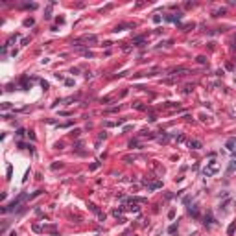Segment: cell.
<instances>
[{
  "instance_id": "1",
  "label": "cell",
  "mask_w": 236,
  "mask_h": 236,
  "mask_svg": "<svg viewBox=\"0 0 236 236\" xmlns=\"http://www.w3.org/2000/svg\"><path fill=\"white\" fill-rule=\"evenodd\" d=\"M96 41H98V37H96V35H83L81 39H76V41L72 42V44H74V46H83L81 42H96Z\"/></svg>"
},
{
  "instance_id": "2",
  "label": "cell",
  "mask_w": 236,
  "mask_h": 236,
  "mask_svg": "<svg viewBox=\"0 0 236 236\" xmlns=\"http://www.w3.org/2000/svg\"><path fill=\"white\" fill-rule=\"evenodd\" d=\"M188 146H190L192 149H201V148H203V144H201L199 140H190V142H188Z\"/></svg>"
},
{
  "instance_id": "3",
  "label": "cell",
  "mask_w": 236,
  "mask_h": 236,
  "mask_svg": "<svg viewBox=\"0 0 236 236\" xmlns=\"http://www.w3.org/2000/svg\"><path fill=\"white\" fill-rule=\"evenodd\" d=\"M234 146H236V138H229V140H227V149L234 151Z\"/></svg>"
},
{
  "instance_id": "4",
  "label": "cell",
  "mask_w": 236,
  "mask_h": 236,
  "mask_svg": "<svg viewBox=\"0 0 236 236\" xmlns=\"http://www.w3.org/2000/svg\"><path fill=\"white\" fill-rule=\"evenodd\" d=\"M190 214H192L194 218H197V216H199V214H197V207H196V205H194V207H190Z\"/></svg>"
},
{
  "instance_id": "5",
  "label": "cell",
  "mask_w": 236,
  "mask_h": 236,
  "mask_svg": "<svg viewBox=\"0 0 236 236\" xmlns=\"http://www.w3.org/2000/svg\"><path fill=\"white\" fill-rule=\"evenodd\" d=\"M125 28H131V24H120V26L114 28V31H122V30H125Z\"/></svg>"
},
{
  "instance_id": "6",
  "label": "cell",
  "mask_w": 236,
  "mask_h": 236,
  "mask_svg": "<svg viewBox=\"0 0 236 236\" xmlns=\"http://www.w3.org/2000/svg\"><path fill=\"white\" fill-rule=\"evenodd\" d=\"M138 146H140V142H138L137 138H133V140L129 142V148H131V149H133V148H138Z\"/></svg>"
},
{
  "instance_id": "7",
  "label": "cell",
  "mask_w": 236,
  "mask_h": 236,
  "mask_svg": "<svg viewBox=\"0 0 236 236\" xmlns=\"http://www.w3.org/2000/svg\"><path fill=\"white\" fill-rule=\"evenodd\" d=\"M81 54H83L85 57H94V54H92L91 50H81Z\"/></svg>"
},
{
  "instance_id": "8",
  "label": "cell",
  "mask_w": 236,
  "mask_h": 236,
  "mask_svg": "<svg viewBox=\"0 0 236 236\" xmlns=\"http://www.w3.org/2000/svg\"><path fill=\"white\" fill-rule=\"evenodd\" d=\"M223 13H225V9L221 8V9H216V11H214V13H212V17H220V15H223Z\"/></svg>"
},
{
  "instance_id": "9",
  "label": "cell",
  "mask_w": 236,
  "mask_h": 236,
  "mask_svg": "<svg viewBox=\"0 0 236 236\" xmlns=\"http://www.w3.org/2000/svg\"><path fill=\"white\" fill-rule=\"evenodd\" d=\"M234 170H236V159H234V161L231 162V166H229V174H232Z\"/></svg>"
},
{
  "instance_id": "10",
  "label": "cell",
  "mask_w": 236,
  "mask_h": 236,
  "mask_svg": "<svg viewBox=\"0 0 236 236\" xmlns=\"http://www.w3.org/2000/svg\"><path fill=\"white\" fill-rule=\"evenodd\" d=\"M161 186H162L161 183H151L149 184V190H155V188H161Z\"/></svg>"
},
{
  "instance_id": "11",
  "label": "cell",
  "mask_w": 236,
  "mask_h": 236,
  "mask_svg": "<svg viewBox=\"0 0 236 236\" xmlns=\"http://www.w3.org/2000/svg\"><path fill=\"white\" fill-rule=\"evenodd\" d=\"M234 229H236V223H231V225H229V229H227V232H229V234H232V232H234Z\"/></svg>"
},
{
  "instance_id": "12",
  "label": "cell",
  "mask_w": 236,
  "mask_h": 236,
  "mask_svg": "<svg viewBox=\"0 0 236 236\" xmlns=\"http://www.w3.org/2000/svg\"><path fill=\"white\" fill-rule=\"evenodd\" d=\"M197 63H201V65H205V63H207L205 55H199V57H197Z\"/></svg>"
},
{
  "instance_id": "13",
  "label": "cell",
  "mask_w": 236,
  "mask_h": 236,
  "mask_svg": "<svg viewBox=\"0 0 236 236\" xmlns=\"http://www.w3.org/2000/svg\"><path fill=\"white\" fill-rule=\"evenodd\" d=\"M135 109H138V111H144V109H146V107H144L142 103H135Z\"/></svg>"
},
{
  "instance_id": "14",
  "label": "cell",
  "mask_w": 236,
  "mask_h": 236,
  "mask_svg": "<svg viewBox=\"0 0 236 236\" xmlns=\"http://www.w3.org/2000/svg\"><path fill=\"white\" fill-rule=\"evenodd\" d=\"M31 24H33V18H26L24 20V26H31Z\"/></svg>"
},
{
  "instance_id": "15",
  "label": "cell",
  "mask_w": 236,
  "mask_h": 236,
  "mask_svg": "<svg viewBox=\"0 0 236 236\" xmlns=\"http://www.w3.org/2000/svg\"><path fill=\"white\" fill-rule=\"evenodd\" d=\"M192 28H194V24H186V26H183V30H184V31H190Z\"/></svg>"
},
{
  "instance_id": "16",
  "label": "cell",
  "mask_w": 236,
  "mask_h": 236,
  "mask_svg": "<svg viewBox=\"0 0 236 236\" xmlns=\"http://www.w3.org/2000/svg\"><path fill=\"white\" fill-rule=\"evenodd\" d=\"M50 11H52V8H48V9H46V13H44V18H52V15H50Z\"/></svg>"
},
{
  "instance_id": "17",
  "label": "cell",
  "mask_w": 236,
  "mask_h": 236,
  "mask_svg": "<svg viewBox=\"0 0 236 236\" xmlns=\"http://www.w3.org/2000/svg\"><path fill=\"white\" fill-rule=\"evenodd\" d=\"M168 218H170V220H174V218H175V212H174V210H170V212H168Z\"/></svg>"
},
{
  "instance_id": "18",
  "label": "cell",
  "mask_w": 236,
  "mask_h": 236,
  "mask_svg": "<svg viewBox=\"0 0 236 236\" xmlns=\"http://www.w3.org/2000/svg\"><path fill=\"white\" fill-rule=\"evenodd\" d=\"M168 231H170V232H175V231H177V225H171V227H170Z\"/></svg>"
},
{
  "instance_id": "19",
  "label": "cell",
  "mask_w": 236,
  "mask_h": 236,
  "mask_svg": "<svg viewBox=\"0 0 236 236\" xmlns=\"http://www.w3.org/2000/svg\"><path fill=\"white\" fill-rule=\"evenodd\" d=\"M129 210H133V212H138V207H137V205H133V207H129Z\"/></svg>"
},
{
  "instance_id": "20",
  "label": "cell",
  "mask_w": 236,
  "mask_h": 236,
  "mask_svg": "<svg viewBox=\"0 0 236 236\" xmlns=\"http://www.w3.org/2000/svg\"><path fill=\"white\" fill-rule=\"evenodd\" d=\"M33 231H35V232H41V231H42V229H41V227H39V225H33Z\"/></svg>"
}]
</instances>
